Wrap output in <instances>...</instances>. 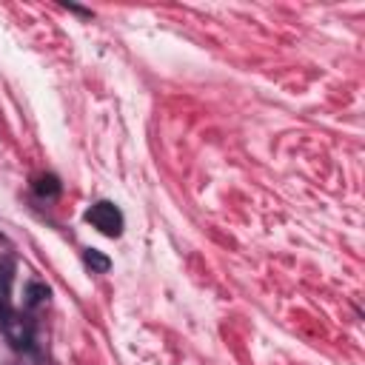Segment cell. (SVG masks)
<instances>
[{
	"label": "cell",
	"mask_w": 365,
	"mask_h": 365,
	"mask_svg": "<svg viewBox=\"0 0 365 365\" xmlns=\"http://www.w3.org/2000/svg\"><path fill=\"white\" fill-rule=\"evenodd\" d=\"M86 220H88L100 234H106V237H120V234H123V214H120V208H117L114 202H108V200L94 202V205L88 208Z\"/></svg>",
	"instance_id": "obj_1"
},
{
	"label": "cell",
	"mask_w": 365,
	"mask_h": 365,
	"mask_svg": "<svg viewBox=\"0 0 365 365\" xmlns=\"http://www.w3.org/2000/svg\"><path fill=\"white\" fill-rule=\"evenodd\" d=\"M3 334L11 342V348H17V351H26L34 342V325H31V319L26 314H17V311H9L6 314Z\"/></svg>",
	"instance_id": "obj_2"
},
{
	"label": "cell",
	"mask_w": 365,
	"mask_h": 365,
	"mask_svg": "<svg viewBox=\"0 0 365 365\" xmlns=\"http://www.w3.org/2000/svg\"><path fill=\"white\" fill-rule=\"evenodd\" d=\"M9 302H11V268L3 265V268H0V322H3L6 314L11 311Z\"/></svg>",
	"instance_id": "obj_3"
},
{
	"label": "cell",
	"mask_w": 365,
	"mask_h": 365,
	"mask_svg": "<svg viewBox=\"0 0 365 365\" xmlns=\"http://www.w3.org/2000/svg\"><path fill=\"white\" fill-rule=\"evenodd\" d=\"M83 259H86V265H88L91 271H97V274H106V271L111 268L108 257H103V254H100V251H94V248H88V251L83 254Z\"/></svg>",
	"instance_id": "obj_4"
},
{
	"label": "cell",
	"mask_w": 365,
	"mask_h": 365,
	"mask_svg": "<svg viewBox=\"0 0 365 365\" xmlns=\"http://www.w3.org/2000/svg\"><path fill=\"white\" fill-rule=\"evenodd\" d=\"M46 297H48V288H46L43 282H29V285H26V305H29V308L40 305Z\"/></svg>",
	"instance_id": "obj_5"
},
{
	"label": "cell",
	"mask_w": 365,
	"mask_h": 365,
	"mask_svg": "<svg viewBox=\"0 0 365 365\" xmlns=\"http://www.w3.org/2000/svg\"><path fill=\"white\" fill-rule=\"evenodd\" d=\"M34 191H37L40 197H57V191H60V182H57V177L46 174V177H40V180L34 182Z\"/></svg>",
	"instance_id": "obj_6"
}]
</instances>
